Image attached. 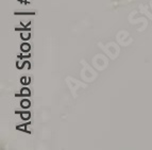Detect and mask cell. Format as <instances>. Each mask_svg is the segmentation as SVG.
<instances>
[{"label":"cell","instance_id":"1","mask_svg":"<svg viewBox=\"0 0 152 150\" xmlns=\"http://www.w3.org/2000/svg\"><path fill=\"white\" fill-rule=\"evenodd\" d=\"M21 105H23V108H29L30 107V102H29L28 100H23V101L21 102Z\"/></svg>","mask_w":152,"mask_h":150},{"label":"cell","instance_id":"2","mask_svg":"<svg viewBox=\"0 0 152 150\" xmlns=\"http://www.w3.org/2000/svg\"><path fill=\"white\" fill-rule=\"evenodd\" d=\"M21 47H23V48H21V49H23V51H28L29 49H30V46H29L28 44H23V46H21Z\"/></svg>","mask_w":152,"mask_h":150},{"label":"cell","instance_id":"3","mask_svg":"<svg viewBox=\"0 0 152 150\" xmlns=\"http://www.w3.org/2000/svg\"><path fill=\"white\" fill-rule=\"evenodd\" d=\"M21 95H30V92H29L28 89H23L21 91Z\"/></svg>","mask_w":152,"mask_h":150},{"label":"cell","instance_id":"4","mask_svg":"<svg viewBox=\"0 0 152 150\" xmlns=\"http://www.w3.org/2000/svg\"><path fill=\"white\" fill-rule=\"evenodd\" d=\"M29 116H30V114H29V113H23V118H25V119H28Z\"/></svg>","mask_w":152,"mask_h":150}]
</instances>
